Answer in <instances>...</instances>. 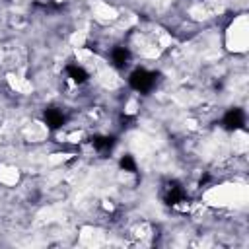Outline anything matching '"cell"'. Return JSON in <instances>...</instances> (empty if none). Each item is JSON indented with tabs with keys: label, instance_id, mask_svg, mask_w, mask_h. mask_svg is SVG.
Wrapping results in <instances>:
<instances>
[{
	"label": "cell",
	"instance_id": "1",
	"mask_svg": "<svg viewBox=\"0 0 249 249\" xmlns=\"http://www.w3.org/2000/svg\"><path fill=\"white\" fill-rule=\"evenodd\" d=\"M128 84H130V88H134L136 91L148 93V91L156 86V74L148 72L146 68H136V70L130 74Z\"/></svg>",
	"mask_w": 249,
	"mask_h": 249
},
{
	"label": "cell",
	"instance_id": "2",
	"mask_svg": "<svg viewBox=\"0 0 249 249\" xmlns=\"http://www.w3.org/2000/svg\"><path fill=\"white\" fill-rule=\"evenodd\" d=\"M161 196H163L165 204L173 206V204H179V202L185 200V191L177 181H169V183H165V187L161 191Z\"/></svg>",
	"mask_w": 249,
	"mask_h": 249
},
{
	"label": "cell",
	"instance_id": "3",
	"mask_svg": "<svg viewBox=\"0 0 249 249\" xmlns=\"http://www.w3.org/2000/svg\"><path fill=\"white\" fill-rule=\"evenodd\" d=\"M222 124L228 128V130H237V128H243V124H245V113L241 111V109H230L226 115H224V119H222Z\"/></svg>",
	"mask_w": 249,
	"mask_h": 249
},
{
	"label": "cell",
	"instance_id": "4",
	"mask_svg": "<svg viewBox=\"0 0 249 249\" xmlns=\"http://www.w3.org/2000/svg\"><path fill=\"white\" fill-rule=\"evenodd\" d=\"M45 123L51 126V128H60L64 124V115L58 111V109H47L45 111Z\"/></svg>",
	"mask_w": 249,
	"mask_h": 249
},
{
	"label": "cell",
	"instance_id": "5",
	"mask_svg": "<svg viewBox=\"0 0 249 249\" xmlns=\"http://www.w3.org/2000/svg\"><path fill=\"white\" fill-rule=\"evenodd\" d=\"M128 58H130V53H128L126 47H117V49H113V53H111V60H113V64H115L117 68H123V66L128 62Z\"/></svg>",
	"mask_w": 249,
	"mask_h": 249
},
{
	"label": "cell",
	"instance_id": "6",
	"mask_svg": "<svg viewBox=\"0 0 249 249\" xmlns=\"http://www.w3.org/2000/svg\"><path fill=\"white\" fill-rule=\"evenodd\" d=\"M66 74H68V78H72V82H76V84H84V82L88 80V72H86L82 66H78V64H68V66H66Z\"/></svg>",
	"mask_w": 249,
	"mask_h": 249
},
{
	"label": "cell",
	"instance_id": "7",
	"mask_svg": "<svg viewBox=\"0 0 249 249\" xmlns=\"http://www.w3.org/2000/svg\"><path fill=\"white\" fill-rule=\"evenodd\" d=\"M91 144H93V148H95L97 152H107V150L113 148L115 138H113V136H93V138H91Z\"/></svg>",
	"mask_w": 249,
	"mask_h": 249
},
{
	"label": "cell",
	"instance_id": "8",
	"mask_svg": "<svg viewBox=\"0 0 249 249\" xmlns=\"http://www.w3.org/2000/svg\"><path fill=\"white\" fill-rule=\"evenodd\" d=\"M121 167L124 169V171H130V173H134L136 171V161H134V158L130 156V154H124L123 158H121Z\"/></svg>",
	"mask_w": 249,
	"mask_h": 249
}]
</instances>
